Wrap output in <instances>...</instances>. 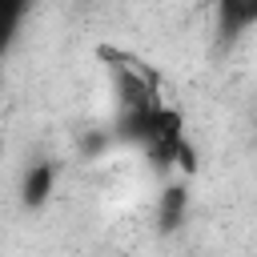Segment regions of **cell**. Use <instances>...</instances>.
Segmentation results:
<instances>
[{
  "label": "cell",
  "mask_w": 257,
  "mask_h": 257,
  "mask_svg": "<svg viewBox=\"0 0 257 257\" xmlns=\"http://www.w3.org/2000/svg\"><path fill=\"white\" fill-rule=\"evenodd\" d=\"M52 189H56V165L52 161H36L20 177V205L24 209H44Z\"/></svg>",
  "instance_id": "1"
},
{
  "label": "cell",
  "mask_w": 257,
  "mask_h": 257,
  "mask_svg": "<svg viewBox=\"0 0 257 257\" xmlns=\"http://www.w3.org/2000/svg\"><path fill=\"white\" fill-rule=\"evenodd\" d=\"M24 16H28V4H24V0H0V60L12 52Z\"/></svg>",
  "instance_id": "4"
},
{
  "label": "cell",
  "mask_w": 257,
  "mask_h": 257,
  "mask_svg": "<svg viewBox=\"0 0 257 257\" xmlns=\"http://www.w3.org/2000/svg\"><path fill=\"white\" fill-rule=\"evenodd\" d=\"M249 24H257V0H225L217 8V32H221L225 44L237 40Z\"/></svg>",
  "instance_id": "2"
},
{
  "label": "cell",
  "mask_w": 257,
  "mask_h": 257,
  "mask_svg": "<svg viewBox=\"0 0 257 257\" xmlns=\"http://www.w3.org/2000/svg\"><path fill=\"white\" fill-rule=\"evenodd\" d=\"M185 209H189V193H185V185H169V189L161 193V201H157V225H161V233L181 229Z\"/></svg>",
  "instance_id": "3"
}]
</instances>
